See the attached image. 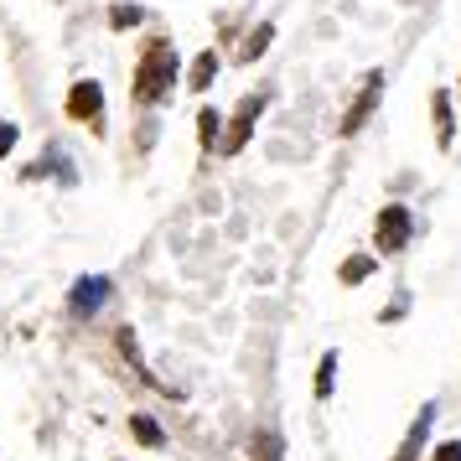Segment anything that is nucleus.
<instances>
[{"label":"nucleus","instance_id":"7ed1b4c3","mask_svg":"<svg viewBox=\"0 0 461 461\" xmlns=\"http://www.w3.org/2000/svg\"><path fill=\"white\" fill-rule=\"evenodd\" d=\"M212 68H218V58H212V52H208V58H197V68H192V84L203 88L212 78Z\"/></svg>","mask_w":461,"mask_h":461},{"label":"nucleus","instance_id":"20e7f679","mask_svg":"<svg viewBox=\"0 0 461 461\" xmlns=\"http://www.w3.org/2000/svg\"><path fill=\"white\" fill-rule=\"evenodd\" d=\"M104 301V280H88V291H78V306H99Z\"/></svg>","mask_w":461,"mask_h":461},{"label":"nucleus","instance_id":"f03ea898","mask_svg":"<svg viewBox=\"0 0 461 461\" xmlns=\"http://www.w3.org/2000/svg\"><path fill=\"white\" fill-rule=\"evenodd\" d=\"M374 104H378V78H374V84H368V94H363V99H357L353 120H348V130H357V125H363V114H368V109H374Z\"/></svg>","mask_w":461,"mask_h":461},{"label":"nucleus","instance_id":"39448f33","mask_svg":"<svg viewBox=\"0 0 461 461\" xmlns=\"http://www.w3.org/2000/svg\"><path fill=\"white\" fill-rule=\"evenodd\" d=\"M440 461H461V446H446V451H440Z\"/></svg>","mask_w":461,"mask_h":461},{"label":"nucleus","instance_id":"f257e3e1","mask_svg":"<svg viewBox=\"0 0 461 461\" xmlns=\"http://www.w3.org/2000/svg\"><path fill=\"white\" fill-rule=\"evenodd\" d=\"M404 233H410V218H404V208L384 212V223H378V244H384V249H399V244H404Z\"/></svg>","mask_w":461,"mask_h":461}]
</instances>
